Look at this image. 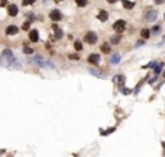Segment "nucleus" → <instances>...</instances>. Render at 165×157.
<instances>
[{
	"mask_svg": "<svg viewBox=\"0 0 165 157\" xmlns=\"http://www.w3.org/2000/svg\"><path fill=\"white\" fill-rule=\"evenodd\" d=\"M23 53H25V54H32L33 49H32L31 47H23Z\"/></svg>",
	"mask_w": 165,
	"mask_h": 157,
	"instance_id": "a211bd4d",
	"label": "nucleus"
},
{
	"mask_svg": "<svg viewBox=\"0 0 165 157\" xmlns=\"http://www.w3.org/2000/svg\"><path fill=\"white\" fill-rule=\"evenodd\" d=\"M87 61H88L90 64H98L100 63V57H98V54H90Z\"/></svg>",
	"mask_w": 165,
	"mask_h": 157,
	"instance_id": "9d476101",
	"label": "nucleus"
},
{
	"mask_svg": "<svg viewBox=\"0 0 165 157\" xmlns=\"http://www.w3.org/2000/svg\"><path fill=\"white\" fill-rule=\"evenodd\" d=\"M29 26H31V22H25L22 25V29H25V31H28L29 29Z\"/></svg>",
	"mask_w": 165,
	"mask_h": 157,
	"instance_id": "6ab92c4d",
	"label": "nucleus"
},
{
	"mask_svg": "<svg viewBox=\"0 0 165 157\" xmlns=\"http://www.w3.org/2000/svg\"><path fill=\"white\" fill-rule=\"evenodd\" d=\"M84 41L87 44H96L97 42V34H94V32H87L84 35Z\"/></svg>",
	"mask_w": 165,
	"mask_h": 157,
	"instance_id": "20e7f679",
	"label": "nucleus"
},
{
	"mask_svg": "<svg viewBox=\"0 0 165 157\" xmlns=\"http://www.w3.org/2000/svg\"><path fill=\"white\" fill-rule=\"evenodd\" d=\"M61 36H62V32L58 31V32H57V38H61Z\"/></svg>",
	"mask_w": 165,
	"mask_h": 157,
	"instance_id": "b1692460",
	"label": "nucleus"
},
{
	"mask_svg": "<svg viewBox=\"0 0 165 157\" xmlns=\"http://www.w3.org/2000/svg\"><path fill=\"white\" fill-rule=\"evenodd\" d=\"M97 18H98V20H100V22H106L107 19H109V13H107L104 9H100V10H98Z\"/></svg>",
	"mask_w": 165,
	"mask_h": 157,
	"instance_id": "6e6552de",
	"label": "nucleus"
},
{
	"mask_svg": "<svg viewBox=\"0 0 165 157\" xmlns=\"http://www.w3.org/2000/svg\"><path fill=\"white\" fill-rule=\"evenodd\" d=\"M29 39H31L32 42H38V41H39V34H38V31H36V29L29 31Z\"/></svg>",
	"mask_w": 165,
	"mask_h": 157,
	"instance_id": "1a4fd4ad",
	"label": "nucleus"
},
{
	"mask_svg": "<svg viewBox=\"0 0 165 157\" xmlns=\"http://www.w3.org/2000/svg\"><path fill=\"white\" fill-rule=\"evenodd\" d=\"M164 19H165V15H164Z\"/></svg>",
	"mask_w": 165,
	"mask_h": 157,
	"instance_id": "bb28decb",
	"label": "nucleus"
},
{
	"mask_svg": "<svg viewBox=\"0 0 165 157\" xmlns=\"http://www.w3.org/2000/svg\"><path fill=\"white\" fill-rule=\"evenodd\" d=\"M19 13V9L16 5H9L7 6V15L9 16H12V18H15V16H18Z\"/></svg>",
	"mask_w": 165,
	"mask_h": 157,
	"instance_id": "0eeeda50",
	"label": "nucleus"
},
{
	"mask_svg": "<svg viewBox=\"0 0 165 157\" xmlns=\"http://www.w3.org/2000/svg\"><path fill=\"white\" fill-rule=\"evenodd\" d=\"M143 42H145V41H143V39L138 41V42H136V47H142V45H143Z\"/></svg>",
	"mask_w": 165,
	"mask_h": 157,
	"instance_id": "4be33fe9",
	"label": "nucleus"
},
{
	"mask_svg": "<svg viewBox=\"0 0 165 157\" xmlns=\"http://www.w3.org/2000/svg\"><path fill=\"white\" fill-rule=\"evenodd\" d=\"M152 67H154V70H155V73H156V74H158V73H159L161 70H162V67H164V63H159V64H158V66H156L155 63H152Z\"/></svg>",
	"mask_w": 165,
	"mask_h": 157,
	"instance_id": "ddd939ff",
	"label": "nucleus"
},
{
	"mask_svg": "<svg viewBox=\"0 0 165 157\" xmlns=\"http://www.w3.org/2000/svg\"><path fill=\"white\" fill-rule=\"evenodd\" d=\"M159 29H161V28L158 26V25H155V26L152 28V31H151V32H159Z\"/></svg>",
	"mask_w": 165,
	"mask_h": 157,
	"instance_id": "412c9836",
	"label": "nucleus"
},
{
	"mask_svg": "<svg viewBox=\"0 0 165 157\" xmlns=\"http://www.w3.org/2000/svg\"><path fill=\"white\" fill-rule=\"evenodd\" d=\"M77 5L80 6V7H83V6H85V5H87V2H78Z\"/></svg>",
	"mask_w": 165,
	"mask_h": 157,
	"instance_id": "5701e85b",
	"label": "nucleus"
},
{
	"mask_svg": "<svg viewBox=\"0 0 165 157\" xmlns=\"http://www.w3.org/2000/svg\"><path fill=\"white\" fill-rule=\"evenodd\" d=\"M120 35H122V34H119V35H116V36H113L112 39H110V42H112V44H117V42L120 41Z\"/></svg>",
	"mask_w": 165,
	"mask_h": 157,
	"instance_id": "dca6fc26",
	"label": "nucleus"
},
{
	"mask_svg": "<svg viewBox=\"0 0 165 157\" xmlns=\"http://www.w3.org/2000/svg\"><path fill=\"white\" fill-rule=\"evenodd\" d=\"M123 7H125V9H133L135 3L133 2H123Z\"/></svg>",
	"mask_w": 165,
	"mask_h": 157,
	"instance_id": "2eb2a0df",
	"label": "nucleus"
},
{
	"mask_svg": "<svg viewBox=\"0 0 165 157\" xmlns=\"http://www.w3.org/2000/svg\"><path fill=\"white\" fill-rule=\"evenodd\" d=\"M18 32H19V28L16 26V25H9V26L6 28L5 34L6 35H9V36H12V35H16Z\"/></svg>",
	"mask_w": 165,
	"mask_h": 157,
	"instance_id": "423d86ee",
	"label": "nucleus"
},
{
	"mask_svg": "<svg viewBox=\"0 0 165 157\" xmlns=\"http://www.w3.org/2000/svg\"><path fill=\"white\" fill-rule=\"evenodd\" d=\"M156 16H158V12H156L155 9H149L146 12V15H145V19L149 20V22H154V20L156 19Z\"/></svg>",
	"mask_w": 165,
	"mask_h": 157,
	"instance_id": "39448f33",
	"label": "nucleus"
},
{
	"mask_svg": "<svg viewBox=\"0 0 165 157\" xmlns=\"http://www.w3.org/2000/svg\"><path fill=\"white\" fill-rule=\"evenodd\" d=\"M119 61H120V55H119V54H113L112 58H110V63H112V64H117Z\"/></svg>",
	"mask_w": 165,
	"mask_h": 157,
	"instance_id": "4468645a",
	"label": "nucleus"
},
{
	"mask_svg": "<svg viewBox=\"0 0 165 157\" xmlns=\"http://www.w3.org/2000/svg\"><path fill=\"white\" fill-rule=\"evenodd\" d=\"M49 18H51L52 22H59V20L62 19V13H61L59 9H52L49 12Z\"/></svg>",
	"mask_w": 165,
	"mask_h": 157,
	"instance_id": "f03ea898",
	"label": "nucleus"
},
{
	"mask_svg": "<svg viewBox=\"0 0 165 157\" xmlns=\"http://www.w3.org/2000/svg\"><path fill=\"white\" fill-rule=\"evenodd\" d=\"M164 77H165V71H164Z\"/></svg>",
	"mask_w": 165,
	"mask_h": 157,
	"instance_id": "a878e982",
	"label": "nucleus"
},
{
	"mask_svg": "<svg viewBox=\"0 0 165 157\" xmlns=\"http://www.w3.org/2000/svg\"><path fill=\"white\" fill-rule=\"evenodd\" d=\"M125 28H126V20H123V19H119V20H116L113 23V29L116 32H119V34H122Z\"/></svg>",
	"mask_w": 165,
	"mask_h": 157,
	"instance_id": "7ed1b4c3",
	"label": "nucleus"
},
{
	"mask_svg": "<svg viewBox=\"0 0 165 157\" xmlns=\"http://www.w3.org/2000/svg\"><path fill=\"white\" fill-rule=\"evenodd\" d=\"M0 61H2V64L5 66V67H20V64L16 61V58H15V54L13 51L9 48H6L2 51V55H0Z\"/></svg>",
	"mask_w": 165,
	"mask_h": 157,
	"instance_id": "f257e3e1",
	"label": "nucleus"
},
{
	"mask_svg": "<svg viewBox=\"0 0 165 157\" xmlns=\"http://www.w3.org/2000/svg\"><path fill=\"white\" fill-rule=\"evenodd\" d=\"M74 48H75L77 51H81V49H83V45H81L80 41H75V44H74Z\"/></svg>",
	"mask_w": 165,
	"mask_h": 157,
	"instance_id": "f3484780",
	"label": "nucleus"
},
{
	"mask_svg": "<svg viewBox=\"0 0 165 157\" xmlns=\"http://www.w3.org/2000/svg\"><path fill=\"white\" fill-rule=\"evenodd\" d=\"M100 48H101V53H104V54H110V51H112L110 44H103Z\"/></svg>",
	"mask_w": 165,
	"mask_h": 157,
	"instance_id": "9b49d317",
	"label": "nucleus"
},
{
	"mask_svg": "<svg viewBox=\"0 0 165 157\" xmlns=\"http://www.w3.org/2000/svg\"><path fill=\"white\" fill-rule=\"evenodd\" d=\"M162 147H164V148H165V141H164V143H162Z\"/></svg>",
	"mask_w": 165,
	"mask_h": 157,
	"instance_id": "393cba45",
	"label": "nucleus"
},
{
	"mask_svg": "<svg viewBox=\"0 0 165 157\" xmlns=\"http://www.w3.org/2000/svg\"><path fill=\"white\" fill-rule=\"evenodd\" d=\"M68 58H70V60H78L80 57H78L77 54H70V55H68Z\"/></svg>",
	"mask_w": 165,
	"mask_h": 157,
	"instance_id": "aec40b11",
	"label": "nucleus"
},
{
	"mask_svg": "<svg viewBox=\"0 0 165 157\" xmlns=\"http://www.w3.org/2000/svg\"><path fill=\"white\" fill-rule=\"evenodd\" d=\"M141 36H142L143 41L148 39V38L151 36V31H149V29H142V31H141Z\"/></svg>",
	"mask_w": 165,
	"mask_h": 157,
	"instance_id": "f8f14e48",
	"label": "nucleus"
}]
</instances>
